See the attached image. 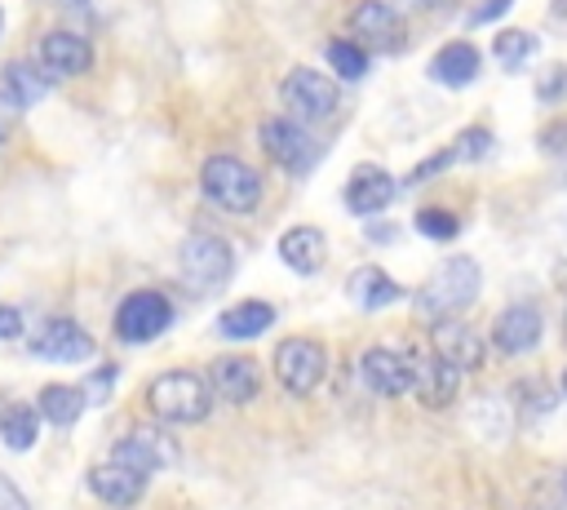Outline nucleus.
<instances>
[{"mask_svg":"<svg viewBox=\"0 0 567 510\" xmlns=\"http://www.w3.org/2000/svg\"><path fill=\"white\" fill-rule=\"evenodd\" d=\"M261 151L284 169V173H292V177H306L310 169H315V160H319V146H315V137H310V129H301L297 120H284V115H270V120H261Z\"/></svg>","mask_w":567,"mask_h":510,"instance_id":"6e6552de","label":"nucleus"},{"mask_svg":"<svg viewBox=\"0 0 567 510\" xmlns=\"http://www.w3.org/2000/svg\"><path fill=\"white\" fill-rule=\"evenodd\" d=\"M478 67H483V58H478V49L470 40H447L430 58V80H439L447 89H461V84H470L478 75Z\"/></svg>","mask_w":567,"mask_h":510,"instance_id":"5701e85b","label":"nucleus"},{"mask_svg":"<svg viewBox=\"0 0 567 510\" xmlns=\"http://www.w3.org/2000/svg\"><path fill=\"white\" fill-rule=\"evenodd\" d=\"M399 182L381 169V164H354V173L346 177V208L354 217H377L394 204Z\"/></svg>","mask_w":567,"mask_h":510,"instance_id":"2eb2a0df","label":"nucleus"},{"mask_svg":"<svg viewBox=\"0 0 567 510\" xmlns=\"http://www.w3.org/2000/svg\"><path fill=\"white\" fill-rule=\"evenodd\" d=\"M452 160H456V155H452V146H443V151H434L430 160H421V164H416V169L408 173V182L416 186V182H425V177H434V173H443V169H452Z\"/></svg>","mask_w":567,"mask_h":510,"instance_id":"473e14b6","label":"nucleus"},{"mask_svg":"<svg viewBox=\"0 0 567 510\" xmlns=\"http://www.w3.org/2000/svg\"><path fill=\"white\" fill-rule=\"evenodd\" d=\"M430 350H434L443 364H452L456 373H474V368L483 364V355H487L483 337H478L465 319H439V324L430 328Z\"/></svg>","mask_w":567,"mask_h":510,"instance_id":"f3484780","label":"nucleus"},{"mask_svg":"<svg viewBox=\"0 0 567 510\" xmlns=\"http://www.w3.org/2000/svg\"><path fill=\"white\" fill-rule=\"evenodd\" d=\"M412 226H416L425 239H434V244H447V239H456V235H461V217H456V213H447V208H434V204L416 208Z\"/></svg>","mask_w":567,"mask_h":510,"instance_id":"c85d7f7f","label":"nucleus"},{"mask_svg":"<svg viewBox=\"0 0 567 510\" xmlns=\"http://www.w3.org/2000/svg\"><path fill=\"white\" fill-rule=\"evenodd\" d=\"M27 350H31L35 359H49V364H84V359L97 350V341H93L75 319H44V324L31 333Z\"/></svg>","mask_w":567,"mask_h":510,"instance_id":"9b49d317","label":"nucleus"},{"mask_svg":"<svg viewBox=\"0 0 567 510\" xmlns=\"http://www.w3.org/2000/svg\"><path fill=\"white\" fill-rule=\"evenodd\" d=\"M22 328H27L22 310H18V306H4V302H0V341H13V337H22Z\"/></svg>","mask_w":567,"mask_h":510,"instance_id":"f704fd0d","label":"nucleus"},{"mask_svg":"<svg viewBox=\"0 0 567 510\" xmlns=\"http://www.w3.org/2000/svg\"><path fill=\"white\" fill-rule=\"evenodd\" d=\"M18 115H22V111H18V106H13V102H9L4 93H0V142L9 137V129L18 124Z\"/></svg>","mask_w":567,"mask_h":510,"instance_id":"e433bc0d","label":"nucleus"},{"mask_svg":"<svg viewBox=\"0 0 567 510\" xmlns=\"http://www.w3.org/2000/svg\"><path fill=\"white\" fill-rule=\"evenodd\" d=\"M563 328H567V319H563Z\"/></svg>","mask_w":567,"mask_h":510,"instance_id":"c03bdc74","label":"nucleus"},{"mask_svg":"<svg viewBox=\"0 0 567 510\" xmlns=\"http://www.w3.org/2000/svg\"><path fill=\"white\" fill-rule=\"evenodd\" d=\"M323 58H328V67H332V75H341V80H363V75H368V67H372V58H368V49H363V44H354V40H346V35H337V40H328V49H323Z\"/></svg>","mask_w":567,"mask_h":510,"instance_id":"cd10ccee","label":"nucleus"},{"mask_svg":"<svg viewBox=\"0 0 567 510\" xmlns=\"http://www.w3.org/2000/svg\"><path fill=\"white\" fill-rule=\"evenodd\" d=\"M328 377V350L315 337H288L275 346V381L288 395H315Z\"/></svg>","mask_w":567,"mask_h":510,"instance_id":"0eeeda50","label":"nucleus"},{"mask_svg":"<svg viewBox=\"0 0 567 510\" xmlns=\"http://www.w3.org/2000/svg\"><path fill=\"white\" fill-rule=\"evenodd\" d=\"M173 324V302L159 288H137L115 306V337L124 346H146Z\"/></svg>","mask_w":567,"mask_h":510,"instance_id":"423d86ee","label":"nucleus"},{"mask_svg":"<svg viewBox=\"0 0 567 510\" xmlns=\"http://www.w3.org/2000/svg\"><path fill=\"white\" fill-rule=\"evenodd\" d=\"M492 58H496L505 71H523V67L536 58V35L523 31V27H505V31H496V40H492Z\"/></svg>","mask_w":567,"mask_h":510,"instance_id":"bb28decb","label":"nucleus"},{"mask_svg":"<svg viewBox=\"0 0 567 510\" xmlns=\"http://www.w3.org/2000/svg\"><path fill=\"white\" fill-rule=\"evenodd\" d=\"M279 98H284V106H288V115L297 124H319V120H328L337 111L341 89H337L332 75H323L315 67H292L284 75V84H279Z\"/></svg>","mask_w":567,"mask_h":510,"instance_id":"39448f33","label":"nucleus"},{"mask_svg":"<svg viewBox=\"0 0 567 510\" xmlns=\"http://www.w3.org/2000/svg\"><path fill=\"white\" fill-rule=\"evenodd\" d=\"M0 93H4L18 111H27V106H40V102L53 93V80H49L31 58H13V62L0 67Z\"/></svg>","mask_w":567,"mask_h":510,"instance_id":"aec40b11","label":"nucleus"},{"mask_svg":"<svg viewBox=\"0 0 567 510\" xmlns=\"http://www.w3.org/2000/svg\"><path fill=\"white\" fill-rule=\"evenodd\" d=\"M199 191H204V200H208L213 208L235 213V217L252 213V208L266 200L261 173H257L252 164H244L239 155H208V160L199 164Z\"/></svg>","mask_w":567,"mask_h":510,"instance_id":"f03ea898","label":"nucleus"},{"mask_svg":"<svg viewBox=\"0 0 567 510\" xmlns=\"http://www.w3.org/2000/svg\"><path fill=\"white\" fill-rule=\"evenodd\" d=\"M399 231H394V222H368V239L372 244H390Z\"/></svg>","mask_w":567,"mask_h":510,"instance_id":"4c0bfd02","label":"nucleus"},{"mask_svg":"<svg viewBox=\"0 0 567 510\" xmlns=\"http://www.w3.org/2000/svg\"><path fill=\"white\" fill-rule=\"evenodd\" d=\"M461 390V373L452 364H443L434 350L430 355H412V395L425 408H447Z\"/></svg>","mask_w":567,"mask_h":510,"instance_id":"6ab92c4d","label":"nucleus"},{"mask_svg":"<svg viewBox=\"0 0 567 510\" xmlns=\"http://www.w3.org/2000/svg\"><path fill=\"white\" fill-rule=\"evenodd\" d=\"M487 151H492V133H487L483 124H470V129H461V137L452 142V155H456L461 164H478Z\"/></svg>","mask_w":567,"mask_h":510,"instance_id":"c756f323","label":"nucleus"},{"mask_svg":"<svg viewBox=\"0 0 567 510\" xmlns=\"http://www.w3.org/2000/svg\"><path fill=\"white\" fill-rule=\"evenodd\" d=\"M536 98H540V102H563V98H567V67H563V62H554L549 71H540Z\"/></svg>","mask_w":567,"mask_h":510,"instance_id":"7c9ffc66","label":"nucleus"},{"mask_svg":"<svg viewBox=\"0 0 567 510\" xmlns=\"http://www.w3.org/2000/svg\"><path fill=\"white\" fill-rule=\"evenodd\" d=\"M0 510H31V501L22 497V488L9 475H0Z\"/></svg>","mask_w":567,"mask_h":510,"instance_id":"c9c22d12","label":"nucleus"},{"mask_svg":"<svg viewBox=\"0 0 567 510\" xmlns=\"http://www.w3.org/2000/svg\"><path fill=\"white\" fill-rule=\"evenodd\" d=\"M346 297L359 306V310H385L403 297V288L381 271V266H359L350 279H346Z\"/></svg>","mask_w":567,"mask_h":510,"instance_id":"b1692460","label":"nucleus"},{"mask_svg":"<svg viewBox=\"0 0 567 510\" xmlns=\"http://www.w3.org/2000/svg\"><path fill=\"white\" fill-rule=\"evenodd\" d=\"M62 4H84V0H62Z\"/></svg>","mask_w":567,"mask_h":510,"instance_id":"79ce46f5","label":"nucleus"},{"mask_svg":"<svg viewBox=\"0 0 567 510\" xmlns=\"http://www.w3.org/2000/svg\"><path fill=\"white\" fill-rule=\"evenodd\" d=\"M478 288H483L478 262L465 257V253H456V257L439 262V266L430 271V279L416 288V315L430 319V324H439V319H461V310L474 306Z\"/></svg>","mask_w":567,"mask_h":510,"instance_id":"f257e3e1","label":"nucleus"},{"mask_svg":"<svg viewBox=\"0 0 567 510\" xmlns=\"http://www.w3.org/2000/svg\"><path fill=\"white\" fill-rule=\"evenodd\" d=\"M177 275H182V288L195 293V297H213L230 284L235 275V253L221 235H190L177 253Z\"/></svg>","mask_w":567,"mask_h":510,"instance_id":"20e7f679","label":"nucleus"},{"mask_svg":"<svg viewBox=\"0 0 567 510\" xmlns=\"http://www.w3.org/2000/svg\"><path fill=\"white\" fill-rule=\"evenodd\" d=\"M563 395H567V373H563Z\"/></svg>","mask_w":567,"mask_h":510,"instance_id":"a19ab883","label":"nucleus"},{"mask_svg":"<svg viewBox=\"0 0 567 510\" xmlns=\"http://www.w3.org/2000/svg\"><path fill=\"white\" fill-rule=\"evenodd\" d=\"M509 4H514V0H478V4L470 9V22H465V27H487V22L505 18V13H509Z\"/></svg>","mask_w":567,"mask_h":510,"instance_id":"72a5a7b5","label":"nucleus"},{"mask_svg":"<svg viewBox=\"0 0 567 510\" xmlns=\"http://www.w3.org/2000/svg\"><path fill=\"white\" fill-rule=\"evenodd\" d=\"M111 457L151 479L155 470H168L177 461V439L159 421H146V426H133L128 435H120L115 448H111Z\"/></svg>","mask_w":567,"mask_h":510,"instance_id":"1a4fd4ad","label":"nucleus"},{"mask_svg":"<svg viewBox=\"0 0 567 510\" xmlns=\"http://www.w3.org/2000/svg\"><path fill=\"white\" fill-rule=\"evenodd\" d=\"M359 381L381 399H399L412 390V355L394 346H368L359 355Z\"/></svg>","mask_w":567,"mask_h":510,"instance_id":"f8f14e48","label":"nucleus"},{"mask_svg":"<svg viewBox=\"0 0 567 510\" xmlns=\"http://www.w3.org/2000/svg\"><path fill=\"white\" fill-rule=\"evenodd\" d=\"M350 31H354V44H363V49H403L408 44V31L385 0H359L350 9Z\"/></svg>","mask_w":567,"mask_h":510,"instance_id":"ddd939ff","label":"nucleus"},{"mask_svg":"<svg viewBox=\"0 0 567 510\" xmlns=\"http://www.w3.org/2000/svg\"><path fill=\"white\" fill-rule=\"evenodd\" d=\"M84 483H89V492H93L102 506H115V510L137 506V501H142V492H146V475H137L133 466H124V461H115V457H106V461L89 466Z\"/></svg>","mask_w":567,"mask_h":510,"instance_id":"4468645a","label":"nucleus"},{"mask_svg":"<svg viewBox=\"0 0 567 510\" xmlns=\"http://www.w3.org/2000/svg\"><path fill=\"white\" fill-rule=\"evenodd\" d=\"M115 373H120L115 364H102V368H93V373L84 377V386H80V390H84V399L102 404V399L111 395V386H115Z\"/></svg>","mask_w":567,"mask_h":510,"instance_id":"2f4dec72","label":"nucleus"},{"mask_svg":"<svg viewBox=\"0 0 567 510\" xmlns=\"http://www.w3.org/2000/svg\"><path fill=\"white\" fill-rule=\"evenodd\" d=\"M270 328H275V306L261 302V297L235 302V306H226V310L217 315V333H221L226 341H252V337H261V333H270Z\"/></svg>","mask_w":567,"mask_h":510,"instance_id":"4be33fe9","label":"nucleus"},{"mask_svg":"<svg viewBox=\"0 0 567 510\" xmlns=\"http://www.w3.org/2000/svg\"><path fill=\"white\" fill-rule=\"evenodd\" d=\"M0 35H4V9H0Z\"/></svg>","mask_w":567,"mask_h":510,"instance_id":"ea45409f","label":"nucleus"},{"mask_svg":"<svg viewBox=\"0 0 567 510\" xmlns=\"http://www.w3.org/2000/svg\"><path fill=\"white\" fill-rule=\"evenodd\" d=\"M208 390L235 408L252 404L257 390H261V368L248 359V355H217L213 368H208Z\"/></svg>","mask_w":567,"mask_h":510,"instance_id":"a211bd4d","label":"nucleus"},{"mask_svg":"<svg viewBox=\"0 0 567 510\" xmlns=\"http://www.w3.org/2000/svg\"><path fill=\"white\" fill-rule=\"evenodd\" d=\"M84 390L80 386H66V381H49L44 390H40V399H35V412H40V421H49V426H75L80 421V412H84Z\"/></svg>","mask_w":567,"mask_h":510,"instance_id":"393cba45","label":"nucleus"},{"mask_svg":"<svg viewBox=\"0 0 567 510\" xmlns=\"http://www.w3.org/2000/svg\"><path fill=\"white\" fill-rule=\"evenodd\" d=\"M0 439L9 452H27L40 439V412L35 404H4L0 408Z\"/></svg>","mask_w":567,"mask_h":510,"instance_id":"a878e982","label":"nucleus"},{"mask_svg":"<svg viewBox=\"0 0 567 510\" xmlns=\"http://www.w3.org/2000/svg\"><path fill=\"white\" fill-rule=\"evenodd\" d=\"M35 67H40L49 80H75V75H84V71L93 67V44H89V35H80V31H71V27H58V31H49V35L40 40Z\"/></svg>","mask_w":567,"mask_h":510,"instance_id":"9d476101","label":"nucleus"},{"mask_svg":"<svg viewBox=\"0 0 567 510\" xmlns=\"http://www.w3.org/2000/svg\"><path fill=\"white\" fill-rule=\"evenodd\" d=\"M563 492H567V475H563Z\"/></svg>","mask_w":567,"mask_h":510,"instance_id":"37998d69","label":"nucleus"},{"mask_svg":"<svg viewBox=\"0 0 567 510\" xmlns=\"http://www.w3.org/2000/svg\"><path fill=\"white\" fill-rule=\"evenodd\" d=\"M323 257H328V239H323L319 226L297 222V226H288V231L279 235V262H284L288 271H297V275H315V271L323 266Z\"/></svg>","mask_w":567,"mask_h":510,"instance_id":"412c9836","label":"nucleus"},{"mask_svg":"<svg viewBox=\"0 0 567 510\" xmlns=\"http://www.w3.org/2000/svg\"><path fill=\"white\" fill-rule=\"evenodd\" d=\"M416 4H443V0H416Z\"/></svg>","mask_w":567,"mask_h":510,"instance_id":"58836bf2","label":"nucleus"},{"mask_svg":"<svg viewBox=\"0 0 567 510\" xmlns=\"http://www.w3.org/2000/svg\"><path fill=\"white\" fill-rule=\"evenodd\" d=\"M540 333H545L540 310L527 306V302H514V306H505V310L496 315V324H492V346H496L501 355H532V350L540 346Z\"/></svg>","mask_w":567,"mask_h":510,"instance_id":"dca6fc26","label":"nucleus"},{"mask_svg":"<svg viewBox=\"0 0 567 510\" xmlns=\"http://www.w3.org/2000/svg\"><path fill=\"white\" fill-rule=\"evenodd\" d=\"M146 408L159 426H195L213 412V390H208V377L190 373V368H173V373H159L151 386H146Z\"/></svg>","mask_w":567,"mask_h":510,"instance_id":"7ed1b4c3","label":"nucleus"}]
</instances>
